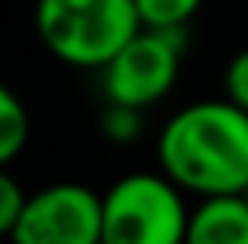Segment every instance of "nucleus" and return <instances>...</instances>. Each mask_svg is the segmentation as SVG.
Wrapping results in <instances>:
<instances>
[{
	"mask_svg": "<svg viewBox=\"0 0 248 244\" xmlns=\"http://www.w3.org/2000/svg\"><path fill=\"white\" fill-rule=\"evenodd\" d=\"M158 164L191 194H242L248 184V111L235 100L181 107L158 137Z\"/></svg>",
	"mask_w": 248,
	"mask_h": 244,
	"instance_id": "nucleus-1",
	"label": "nucleus"
},
{
	"mask_svg": "<svg viewBox=\"0 0 248 244\" xmlns=\"http://www.w3.org/2000/svg\"><path fill=\"white\" fill-rule=\"evenodd\" d=\"M41 43L67 67L101 71L141 30L134 0H37Z\"/></svg>",
	"mask_w": 248,
	"mask_h": 244,
	"instance_id": "nucleus-2",
	"label": "nucleus"
},
{
	"mask_svg": "<svg viewBox=\"0 0 248 244\" xmlns=\"http://www.w3.org/2000/svg\"><path fill=\"white\" fill-rule=\"evenodd\" d=\"M188 217L185 194L165 171H138L101 194V244H185Z\"/></svg>",
	"mask_w": 248,
	"mask_h": 244,
	"instance_id": "nucleus-3",
	"label": "nucleus"
},
{
	"mask_svg": "<svg viewBox=\"0 0 248 244\" xmlns=\"http://www.w3.org/2000/svg\"><path fill=\"white\" fill-rule=\"evenodd\" d=\"M188 47V27H141L101 67L104 100L127 107H151L178 81Z\"/></svg>",
	"mask_w": 248,
	"mask_h": 244,
	"instance_id": "nucleus-4",
	"label": "nucleus"
},
{
	"mask_svg": "<svg viewBox=\"0 0 248 244\" xmlns=\"http://www.w3.org/2000/svg\"><path fill=\"white\" fill-rule=\"evenodd\" d=\"M10 244H101V194L74 181L27 194Z\"/></svg>",
	"mask_w": 248,
	"mask_h": 244,
	"instance_id": "nucleus-5",
	"label": "nucleus"
},
{
	"mask_svg": "<svg viewBox=\"0 0 248 244\" xmlns=\"http://www.w3.org/2000/svg\"><path fill=\"white\" fill-rule=\"evenodd\" d=\"M185 244H248V201L242 194H211L188 217Z\"/></svg>",
	"mask_w": 248,
	"mask_h": 244,
	"instance_id": "nucleus-6",
	"label": "nucleus"
},
{
	"mask_svg": "<svg viewBox=\"0 0 248 244\" xmlns=\"http://www.w3.org/2000/svg\"><path fill=\"white\" fill-rule=\"evenodd\" d=\"M31 137V117L24 100L0 81V167L14 161Z\"/></svg>",
	"mask_w": 248,
	"mask_h": 244,
	"instance_id": "nucleus-7",
	"label": "nucleus"
},
{
	"mask_svg": "<svg viewBox=\"0 0 248 244\" xmlns=\"http://www.w3.org/2000/svg\"><path fill=\"white\" fill-rule=\"evenodd\" d=\"M141 27H188L202 0H134Z\"/></svg>",
	"mask_w": 248,
	"mask_h": 244,
	"instance_id": "nucleus-8",
	"label": "nucleus"
},
{
	"mask_svg": "<svg viewBox=\"0 0 248 244\" xmlns=\"http://www.w3.org/2000/svg\"><path fill=\"white\" fill-rule=\"evenodd\" d=\"M101 134L111 144H131L141 134V107H127V104H114L108 100L101 111Z\"/></svg>",
	"mask_w": 248,
	"mask_h": 244,
	"instance_id": "nucleus-9",
	"label": "nucleus"
},
{
	"mask_svg": "<svg viewBox=\"0 0 248 244\" xmlns=\"http://www.w3.org/2000/svg\"><path fill=\"white\" fill-rule=\"evenodd\" d=\"M24 201H27L24 187L0 167V238H10V231H14V224L24 211Z\"/></svg>",
	"mask_w": 248,
	"mask_h": 244,
	"instance_id": "nucleus-10",
	"label": "nucleus"
},
{
	"mask_svg": "<svg viewBox=\"0 0 248 244\" xmlns=\"http://www.w3.org/2000/svg\"><path fill=\"white\" fill-rule=\"evenodd\" d=\"M225 94H228V100H235L238 107L248 111V47L232 57V64L225 71Z\"/></svg>",
	"mask_w": 248,
	"mask_h": 244,
	"instance_id": "nucleus-11",
	"label": "nucleus"
},
{
	"mask_svg": "<svg viewBox=\"0 0 248 244\" xmlns=\"http://www.w3.org/2000/svg\"><path fill=\"white\" fill-rule=\"evenodd\" d=\"M242 198H245V201H248V184H245V187H242Z\"/></svg>",
	"mask_w": 248,
	"mask_h": 244,
	"instance_id": "nucleus-12",
	"label": "nucleus"
},
{
	"mask_svg": "<svg viewBox=\"0 0 248 244\" xmlns=\"http://www.w3.org/2000/svg\"><path fill=\"white\" fill-rule=\"evenodd\" d=\"M0 244H3V238H0Z\"/></svg>",
	"mask_w": 248,
	"mask_h": 244,
	"instance_id": "nucleus-13",
	"label": "nucleus"
}]
</instances>
